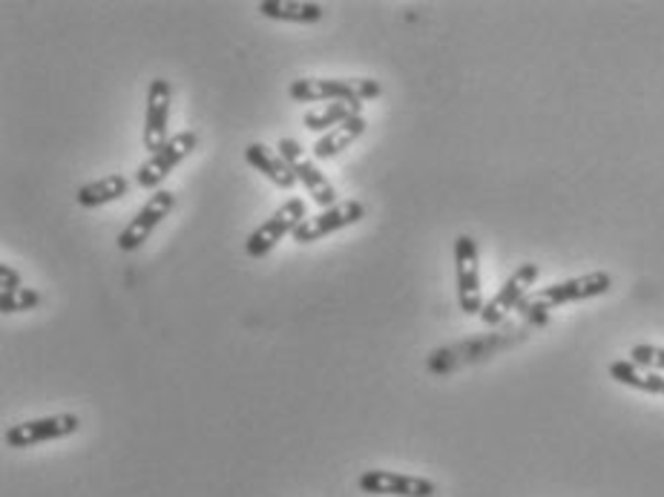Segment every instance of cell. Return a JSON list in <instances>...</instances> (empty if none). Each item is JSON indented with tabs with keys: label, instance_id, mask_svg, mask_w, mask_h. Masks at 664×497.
<instances>
[{
	"label": "cell",
	"instance_id": "cell-9",
	"mask_svg": "<svg viewBox=\"0 0 664 497\" xmlns=\"http://www.w3.org/2000/svg\"><path fill=\"white\" fill-rule=\"evenodd\" d=\"M357 486L365 495L378 497H435L438 483L429 477L403 475V472H389V468H369L357 477Z\"/></svg>",
	"mask_w": 664,
	"mask_h": 497
},
{
	"label": "cell",
	"instance_id": "cell-18",
	"mask_svg": "<svg viewBox=\"0 0 664 497\" xmlns=\"http://www.w3.org/2000/svg\"><path fill=\"white\" fill-rule=\"evenodd\" d=\"M257 9L265 18L288 23H317L323 18L319 3H302V0H262Z\"/></svg>",
	"mask_w": 664,
	"mask_h": 497
},
{
	"label": "cell",
	"instance_id": "cell-14",
	"mask_svg": "<svg viewBox=\"0 0 664 497\" xmlns=\"http://www.w3.org/2000/svg\"><path fill=\"white\" fill-rule=\"evenodd\" d=\"M245 161H248L257 173H262L271 184H277V188L294 190L296 184H300L296 176L291 173V167L285 165V159H282L280 153H273L268 144H248V147H245Z\"/></svg>",
	"mask_w": 664,
	"mask_h": 497
},
{
	"label": "cell",
	"instance_id": "cell-3",
	"mask_svg": "<svg viewBox=\"0 0 664 497\" xmlns=\"http://www.w3.org/2000/svg\"><path fill=\"white\" fill-rule=\"evenodd\" d=\"M277 150H280V156L285 159V165L291 167V173L296 176V181L308 190L311 202L319 204L323 211L337 204V188H334L331 179L319 170L317 161L311 159L308 153H305V147H302L296 138H282V142L277 144Z\"/></svg>",
	"mask_w": 664,
	"mask_h": 497
},
{
	"label": "cell",
	"instance_id": "cell-8",
	"mask_svg": "<svg viewBox=\"0 0 664 497\" xmlns=\"http://www.w3.org/2000/svg\"><path fill=\"white\" fill-rule=\"evenodd\" d=\"M176 207V193L173 190H156L147 202L138 207V213L130 219V225L124 227L119 234V250H124V253H133V250H138L144 245V241L150 239L153 234H156V227L161 225V222L173 213Z\"/></svg>",
	"mask_w": 664,
	"mask_h": 497
},
{
	"label": "cell",
	"instance_id": "cell-16",
	"mask_svg": "<svg viewBox=\"0 0 664 497\" xmlns=\"http://www.w3.org/2000/svg\"><path fill=\"white\" fill-rule=\"evenodd\" d=\"M130 188H133V181H130L127 176H121V173L104 176V179L90 181V184L78 188L76 202H78V207H83V211H92V207H101V204H110V202H119V199H124L130 193Z\"/></svg>",
	"mask_w": 664,
	"mask_h": 497
},
{
	"label": "cell",
	"instance_id": "cell-13",
	"mask_svg": "<svg viewBox=\"0 0 664 497\" xmlns=\"http://www.w3.org/2000/svg\"><path fill=\"white\" fill-rule=\"evenodd\" d=\"M41 305V294L21 279L12 264H0V310L3 314H23Z\"/></svg>",
	"mask_w": 664,
	"mask_h": 497
},
{
	"label": "cell",
	"instance_id": "cell-5",
	"mask_svg": "<svg viewBox=\"0 0 664 497\" xmlns=\"http://www.w3.org/2000/svg\"><path fill=\"white\" fill-rule=\"evenodd\" d=\"M454 273H458V302L466 317H481L483 291H481V253L472 236L461 234L454 239Z\"/></svg>",
	"mask_w": 664,
	"mask_h": 497
},
{
	"label": "cell",
	"instance_id": "cell-15",
	"mask_svg": "<svg viewBox=\"0 0 664 497\" xmlns=\"http://www.w3.org/2000/svg\"><path fill=\"white\" fill-rule=\"evenodd\" d=\"M365 127H369V121L362 118V115H357V118L346 121V124H340V127L328 129L325 136H319L317 142H314V147H311V156L317 161H331L337 159L342 150H348L351 144L357 142V138L365 133Z\"/></svg>",
	"mask_w": 664,
	"mask_h": 497
},
{
	"label": "cell",
	"instance_id": "cell-19",
	"mask_svg": "<svg viewBox=\"0 0 664 497\" xmlns=\"http://www.w3.org/2000/svg\"><path fill=\"white\" fill-rule=\"evenodd\" d=\"M357 115H362V101H334V104H325L323 110L305 113L302 124L308 129H334L357 118Z\"/></svg>",
	"mask_w": 664,
	"mask_h": 497
},
{
	"label": "cell",
	"instance_id": "cell-12",
	"mask_svg": "<svg viewBox=\"0 0 664 497\" xmlns=\"http://www.w3.org/2000/svg\"><path fill=\"white\" fill-rule=\"evenodd\" d=\"M170 104H173V87L165 78H156L147 90V115H144V147L150 150V156L170 142L167 136Z\"/></svg>",
	"mask_w": 664,
	"mask_h": 497
},
{
	"label": "cell",
	"instance_id": "cell-20",
	"mask_svg": "<svg viewBox=\"0 0 664 497\" xmlns=\"http://www.w3.org/2000/svg\"><path fill=\"white\" fill-rule=\"evenodd\" d=\"M630 362L639 365V369L656 371V374H664V348L662 346H633L630 348Z\"/></svg>",
	"mask_w": 664,
	"mask_h": 497
},
{
	"label": "cell",
	"instance_id": "cell-11",
	"mask_svg": "<svg viewBox=\"0 0 664 497\" xmlns=\"http://www.w3.org/2000/svg\"><path fill=\"white\" fill-rule=\"evenodd\" d=\"M538 273H541V268H538L536 262H524L521 268H518V271H515L513 276L506 279L504 285L498 287V294L483 305L481 310L483 323L498 325L506 314H513L515 308H521V302L527 300L529 287L538 282Z\"/></svg>",
	"mask_w": 664,
	"mask_h": 497
},
{
	"label": "cell",
	"instance_id": "cell-7",
	"mask_svg": "<svg viewBox=\"0 0 664 497\" xmlns=\"http://www.w3.org/2000/svg\"><path fill=\"white\" fill-rule=\"evenodd\" d=\"M78 429H81V417L64 411V415H49L38 417V420L9 426V429L3 431V443H7L9 449H32V445L72 438Z\"/></svg>",
	"mask_w": 664,
	"mask_h": 497
},
{
	"label": "cell",
	"instance_id": "cell-17",
	"mask_svg": "<svg viewBox=\"0 0 664 497\" xmlns=\"http://www.w3.org/2000/svg\"><path fill=\"white\" fill-rule=\"evenodd\" d=\"M610 377L616 380V383L627 385V388H635V392L659 394V397H664V374L639 369V365H633L630 360L610 362Z\"/></svg>",
	"mask_w": 664,
	"mask_h": 497
},
{
	"label": "cell",
	"instance_id": "cell-1",
	"mask_svg": "<svg viewBox=\"0 0 664 497\" xmlns=\"http://www.w3.org/2000/svg\"><path fill=\"white\" fill-rule=\"evenodd\" d=\"M610 287H612L610 273L589 271L584 273V276L564 279V282H555V285L529 291L527 300L521 302V310L532 314V310H550V308H561V305H573V302L596 300V296L610 294Z\"/></svg>",
	"mask_w": 664,
	"mask_h": 497
},
{
	"label": "cell",
	"instance_id": "cell-2",
	"mask_svg": "<svg viewBox=\"0 0 664 497\" xmlns=\"http://www.w3.org/2000/svg\"><path fill=\"white\" fill-rule=\"evenodd\" d=\"M288 95L300 104L319 101H371L383 95V87L374 78H296L288 87Z\"/></svg>",
	"mask_w": 664,
	"mask_h": 497
},
{
	"label": "cell",
	"instance_id": "cell-10",
	"mask_svg": "<svg viewBox=\"0 0 664 497\" xmlns=\"http://www.w3.org/2000/svg\"><path fill=\"white\" fill-rule=\"evenodd\" d=\"M362 219H365V204L357 202V199L337 202L334 207H325V211L314 213V216L302 222L294 230V241L296 245H311V241L325 239V236L337 234L342 227H351Z\"/></svg>",
	"mask_w": 664,
	"mask_h": 497
},
{
	"label": "cell",
	"instance_id": "cell-6",
	"mask_svg": "<svg viewBox=\"0 0 664 497\" xmlns=\"http://www.w3.org/2000/svg\"><path fill=\"white\" fill-rule=\"evenodd\" d=\"M196 147H199V136L196 133H190V129L188 133H176V136H170V142H167L161 150L153 153L150 159L138 167L136 184L144 190H153V193L161 190V184H165L167 176L173 173L181 161L190 159Z\"/></svg>",
	"mask_w": 664,
	"mask_h": 497
},
{
	"label": "cell",
	"instance_id": "cell-4",
	"mask_svg": "<svg viewBox=\"0 0 664 497\" xmlns=\"http://www.w3.org/2000/svg\"><path fill=\"white\" fill-rule=\"evenodd\" d=\"M305 219H308V216H305V199H288L282 207H277V211H273L271 216H268V219H265L262 225L248 236V241H245V253H248L250 259L268 257V253H271V250L277 248L288 234L294 236V230Z\"/></svg>",
	"mask_w": 664,
	"mask_h": 497
}]
</instances>
